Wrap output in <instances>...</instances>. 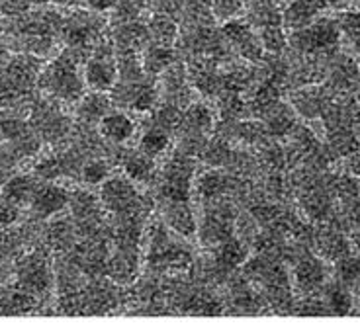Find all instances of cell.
I'll list each match as a JSON object with an SVG mask.
<instances>
[{"instance_id":"48","label":"cell","mask_w":360,"mask_h":330,"mask_svg":"<svg viewBox=\"0 0 360 330\" xmlns=\"http://www.w3.org/2000/svg\"><path fill=\"white\" fill-rule=\"evenodd\" d=\"M10 276H14V264L10 262H0V287L10 282Z\"/></svg>"},{"instance_id":"7","label":"cell","mask_w":360,"mask_h":330,"mask_svg":"<svg viewBox=\"0 0 360 330\" xmlns=\"http://www.w3.org/2000/svg\"><path fill=\"white\" fill-rule=\"evenodd\" d=\"M196 174V161L176 149L157 174V202H190Z\"/></svg>"},{"instance_id":"36","label":"cell","mask_w":360,"mask_h":330,"mask_svg":"<svg viewBox=\"0 0 360 330\" xmlns=\"http://www.w3.org/2000/svg\"><path fill=\"white\" fill-rule=\"evenodd\" d=\"M176 61V55L172 47H165V45H147L145 51L141 53V65L143 71L149 77H157L162 71H167L172 62Z\"/></svg>"},{"instance_id":"14","label":"cell","mask_w":360,"mask_h":330,"mask_svg":"<svg viewBox=\"0 0 360 330\" xmlns=\"http://www.w3.org/2000/svg\"><path fill=\"white\" fill-rule=\"evenodd\" d=\"M333 100V90L319 82V84H306L294 90L290 94V106L294 107L296 116L311 121V119H321Z\"/></svg>"},{"instance_id":"3","label":"cell","mask_w":360,"mask_h":330,"mask_svg":"<svg viewBox=\"0 0 360 330\" xmlns=\"http://www.w3.org/2000/svg\"><path fill=\"white\" fill-rule=\"evenodd\" d=\"M41 59L36 55L18 53L0 67V110L27 102L37 88Z\"/></svg>"},{"instance_id":"34","label":"cell","mask_w":360,"mask_h":330,"mask_svg":"<svg viewBox=\"0 0 360 330\" xmlns=\"http://www.w3.org/2000/svg\"><path fill=\"white\" fill-rule=\"evenodd\" d=\"M319 293H321L325 305L329 309V315L347 317V315H352V311H354V295H352V289L339 284L337 279L327 282Z\"/></svg>"},{"instance_id":"51","label":"cell","mask_w":360,"mask_h":330,"mask_svg":"<svg viewBox=\"0 0 360 330\" xmlns=\"http://www.w3.org/2000/svg\"><path fill=\"white\" fill-rule=\"evenodd\" d=\"M57 4H63V6H81L86 4V0H55Z\"/></svg>"},{"instance_id":"15","label":"cell","mask_w":360,"mask_h":330,"mask_svg":"<svg viewBox=\"0 0 360 330\" xmlns=\"http://www.w3.org/2000/svg\"><path fill=\"white\" fill-rule=\"evenodd\" d=\"M69 199H71V192L67 187L59 186L55 182L39 180L27 207L36 221H45V219H53L55 215L63 213L69 207Z\"/></svg>"},{"instance_id":"30","label":"cell","mask_w":360,"mask_h":330,"mask_svg":"<svg viewBox=\"0 0 360 330\" xmlns=\"http://www.w3.org/2000/svg\"><path fill=\"white\" fill-rule=\"evenodd\" d=\"M214 129V112L204 102H192L184 107L182 124H180L179 135H200L207 137Z\"/></svg>"},{"instance_id":"2","label":"cell","mask_w":360,"mask_h":330,"mask_svg":"<svg viewBox=\"0 0 360 330\" xmlns=\"http://www.w3.org/2000/svg\"><path fill=\"white\" fill-rule=\"evenodd\" d=\"M165 221H157L147 231V266L151 274H182L194 268V254L172 235Z\"/></svg>"},{"instance_id":"26","label":"cell","mask_w":360,"mask_h":330,"mask_svg":"<svg viewBox=\"0 0 360 330\" xmlns=\"http://www.w3.org/2000/svg\"><path fill=\"white\" fill-rule=\"evenodd\" d=\"M44 239L49 249L59 252V254H67L79 241V231L75 227L71 215L49 221L44 229Z\"/></svg>"},{"instance_id":"13","label":"cell","mask_w":360,"mask_h":330,"mask_svg":"<svg viewBox=\"0 0 360 330\" xmlns=\"http://www.w3.org/2000/svg\"><path fill=\"white\" fill-rule=\"evenodd\" d=\"M235 231V211L231 204L224 199L207 202V209L204 213V221L200 225V239L207 246H216L225 239L233 237Z\"/></svg>"},{"instance_id":"29","label":"cell","mask_w":360,"mask_h":330,"mask_svg":"<svg viewBox=\"0 0 360 330\" xmlns=\"http://www.w3.org/2000/svg\"><path fill=\"white\" fill-rule=\"evenodd\" d=\"M262 124L266 127V133L270 135V139H288L297 125L296 112L290 104H284L280 100L278 104H274L262 116Z\"/></svg>"},{"instance_id":"11","label":"cell","mask_w":360,"mask_h":330,"mask_svg":"<svg viewBox=\"0 0 360 330\" xmlns=\"http://www.w3.org/2000/svg\"><path fill=\"white\" fill-rule=\"evenodd\" d=\"M110 92H112L110 94L112 104L131 110V112H137V114H147V112L151 114L155 106H157V102L161 100V96H159V84L149 74L145 79H141V81H117Z\"/></svg>"},{"instance_id":"39","label":"cell","mask_w":360,"mask_h":330,"mask_svg":"<svg viewBox=\"0 0 360 330\" xmlns=\"http://www.w3.org/2000/svg\"><path fill=\"white\" fill-rule=\"evenodd\" d=\"M169 145H171V135L167 133V131L157 129V127H147V125H145L143 133L139 137L137 149L143 152V154H147V157L157 159V157L165 154V151L169 149Z\"/></svg>"},{"instance_id":"16","label":"cell","mask_w":360,"mask_h":330,"mask_svg":"<svg viewBox=\"0 0 360 330\" xmlns=\"http://www.w3.org/2000/svg\"><path fill=\"white\" fill-rule=\"evenodd\" d=\"M225 41L233 49L235 53L241 55L245 61L261 62L264 47L261 44V37L255 32V27L243 20H227L224 29Z\"/></svg>"},{"instance_id":"18","label":"cell","mask_w":360,"mask_h":330,"mask_svg":"<svg viewBox=\"0 0 360 330\" xmlns=\"http://www.w3.org/2000/svg\"><path fill=\"white\" fill-rule=\"evenodd\" d=\"M161 84H159V96L162 102L172 104V106L184 107L190 106L194 102V88L190 84L188 71L184 69V65L179 61H174L167 69L161 72Z\"/></svg>"},{"instance_id":"46","label":"cell","mask_w":360,"mask_h":330,"mask_svg":"<svg viewBox=\"0 0 360 330\" xmlns=\"http://www.w3.org/2000/svg\"><path fill=\"white\" fill-rule=\"evenodd\" d=\"M36 0H0V10L10 16H20L27 10V6Z\"/></svg>"},{"instance_id":"32","label":"cell","mask_w":360,"mask_h":330,"mask_svg":"<svg viewBox=\"0 0 360 330\" xmlns=\"http://www.w3.org/2000/svg\"><path fill=\"white\" fill-rule=\"evenodd\" d=\"M194 184H196V194L206 204L207 202H216V199H224L229 192L235 190V180L217 169L204 172Z\"/></svg>"},{"instance_id":"27","label":"cell","mask_w":360,"mask_h":330,"mask_svg":"<svg viewBox=\"0 0 360 330\" xmlns=\"http://www.w3.org/2000/svg\"><path fill=\"white\" fill-rule=\"evenodd\" d=\"M321 0H288L282 8V24L290 27V32L309 26L323 12Z\"/></svg>"},{"instance_id":"1","label":"cell","mask_w":360,"mask_h":330,"mask_svg":"<svg viewBox=\"0 0 360 330\" xmlns=\"http://www.w3.org/2000/svg\"><path fill=\"white\" fill-rule=\"evenodd\" d=\"M86 61V57L72 49H65L59 53L47 67L41 69L37 79V88L45 96L57 100L61 104H75L86 94V81L81 65Z\"/></svg>"},{"instance_id":"9","label":"cell","mask_w":360,"mask_h":330,"mask_svg":"<svg viewBox=\"0 0 360 330\" xmlns=\"http://www.w3.org/2000/svg\"><path fill=\"white\" fill-rule=\"evenodd\" d=\"M341 44V29L337 20L317 18L309 26L294 29L288 37V47L297 55H333Z\"/></svg>"},{"instance_id":"23","label":"cell","mask_w":360,"mask_h":330,"mask_svg":"<svg viewBox=\"0 0 360 330\" xmlns=\"http://www.w3.org/2000/svg\"><path fill=\"white\" fill-rule=\"evenodd\" d=\"M157 207L161 211L162 221L179 237L192 239L196 235L198 225H196V215L190 202H157Z\"/></svg>"},{"instance_id":"45","label":"cell","mask_w":360,"mask_h":330,"mask_svg":"<svg viewBox=\"0 0 360 330\" xmlns=\"http://www.w3.org/2000/svg\"><path fill=\"white\" fill-rule=\"evenodd\" d=\"M20 221V207L12 206L6 199L0 197V231L8 229L12 225H16Z\"/></svg>"},{"instance_id":"6","label":"cell","mask_w":360,"mask_h":330,"mask_svg":"<svg viewBox=\"0 0 360 330\" xmlns=\"http://www.w3.org/2000/svg\"><path fill=\"white\" fill-rule=\"evenodd\" d=\"M100 186V202L108 217H139L147 221L153 199L143 196L135 187V182L127 176H110Z\"/></svg>"},{"instance_id":"38","label":"cell","mask_w":360,"mask_h":330,"mask_svg":"<svg viewBox=\"0 0 360 330\" xmlns=\"http://www.w3.org/2000/svg\"><path fill=\"white\" fill-rule=\"evenodd\" d=\"M337 24H339L341 39L345 41V47L349 49V53L360 57V10L342 12Z\"/></svg>"},{"instance_id":"4","label":"cell","mask_w":360,"mask_h":330,"mask_svg":"<svg viewBox=\"0 0 360 330\" xmlns=\"http://www.w3.org/2000/svg\"><path fill=\"white\" fill-rule=\"evenodd\" d=\"M61 22L57 14L51 12H39V14H30L16 20L10 27V37L12 39L10 47L20 53H30L36 57H45L53 51L55 34H61Z\"/></svg>"},{"instance_id":"35","label":"cell","mask_w":360,"mask_h":330,"mask_svg":"<svg viewBox=\"0 0 360 330\" xmlns=\"http://www.w3.org/2000/svg\"><path fill=\"white\" fill-rule=\"evenodd\" d=\"M147 32L151 44L165 45V47H172L180 36L179 24L174 22V16L169 14H153L147 24Z\"/></svg>"},{"instance_id":"43","label":"cell","mask_w":360,"mask_h":330,"mask_svg":"<svg viewBox=\"0 0 360 330\" xmlns=\"http://www.w3.org/2000/svg\"><path fill=\"white\" fill-rule=\"evenodd\" d=\"M245 0H212V12L217 20H233L239 12H243Z\"/></svg>"},{"instance_id":"5","label":"cell","mask_w":360,"mask_h":330,"mask_svg":"<svg viewBox=\"0 0 360 330\" xmlns=\"http://www.w3.org/2000/svg\"><path fill=\"white\" fill-rule=\"evenodd\" d=\"M14 279L44 303L55 289V260L47 244H34L14 260Z\"/></svg>"},{"instance_id":"47","label":"cell","mask_w":360,"mask_h":330,"mask_svg":"<svg viewBox=\"0 0 360 330\" xmlns=\"http://www.w3.org/2000/svg\"><path fill=\"white\" fill-rule=\"evenodd\" d=\"M86 6L96 12H106L117 6V0H86Z\"/></svg>"},{"instance_id":"8","label":"cell","mask_w":360,"mask_h":330,"mask_svg":"<svg viewBox=\"0 0 360 330\" xmlns=\"http://www.w3.org/2000/svg\"><path fill=\"white\" fill-rule=\"evenodd\" d=\"M41 141L47 145H61L71 139L72 117L63 110V104L49 96L32 100L30 104V119Z\"/></svg>"},{"instance_id":"40","label":"cell","mask_w":360,"mask_h":330,"mask_svg":"<svg viewBox=\"0 0 360 330\" xmlns=\"http://www.w3.org/2000/svg\"><path fill=\"white\" fill-rule=\"evenodd\" d=\"M333 264L335 279L342 286L356 289V286L360 284V256H354L351 252V254H347L342 258L335 260Z\"/></svg>"},{"instance_id":"12","label":"cell","mask_w":360,"mask_h":330,"mask_svg":"<svg viewBox=\"0 0 360 330\" xmlns=\"http://www.w3.org/2000/svg\"><path fill=\"white\" fill-rule=\"evenodd\" d=\"M327 277L329 272L325 266V260L317 256L309 246L297 252L296 258L292 260V287L296 289L297 295L306 297V295L319 293L327 284Z\"/></svg>"},{"instance_id":"10","label":"cell","mask_w":360,"mask_h":330,"mask_svg":"<svg viewBox=\"0 0 360 330\" xmlns=\"http://www.w3.org/2000/svg\"><path fill=\"white\" fill-rule=\"evenodd\" d=\"M84 81L86 88L96 92H110L117 82V62L116 49L112 39L104 37L84 61Z\"/></svg>"},{"instance_id":"41","label":"cell","mask_w":360,"mask_h":330,"mask_svg":"<svg viewBox=\"0 0 360 330\" xmlns=\"http://www.w3.org/2000/svg\"><path fill=\"white\" fill-rule=\"evenodd\" d=\"M110 174H112V166H110L108 159L92 157L82 166L81 180L84 184H89V186H98L104 180L110 178Z\"/></svg>"},{"instance_id":"17","label":"cell","mask_w":360,"mask_h":330,"mask_svg":"<svg viewBox=\"0 0 360 330\" xmlns=\"http://www.w3.org/2000/svg\"><path fill=\"white\" fill-rule=\"evenodd\" d=\"M188 79L192 88L204 98H217L224 90V71H219V59L192 57L188 65Z\"/></svg>"},{"instance_id":"19","label":"cell","mask_w":360,"mask_h":330,"mask_svg":"<svg viewBox=\"0 0 360 330\" xmlns=\"http://www.w3.org/2000/svg\"><path fill=\"white\" fill-rule=\"evenodd\" d=\"M41 305H45L37 295L27 291L14 282H6L0 287V315L4 317H22V315H37L41 311Z\"/></svg>"},{"instance_id":"20","label":"cell","mask_w":360,"mask_h":330,"mask_svg":"<svg viewBox=\"0 0 360 330\" xmlns=\"http://www.w3.org/2000/svg\"><path fill=\"white\" fill-rule=\"evenodd\" d=\"M141 246H116L110 252L106 276L117 286H131L139 274Z\"/></svg>"},{"instance_id":"37","label":"cell","mask_w":360,"mask_h":330,"mask_svg":"<svg viewBox=\"0 0 360 330\" xmlns=\"http://www.w3.org/2000/svg\"><path fill=\"white\" fill-rule=\"evenodd\" d=\"M182 114H184L182 107L162 102L161 106L153 110L151 116L147 117V127H157V129L167 131L169 135L179 133L180 124H182Z\"/></svg>"},{"instance_id":"52","label":"cell","mask_w":360,"mask_h":330,"mask_svg":"<svg viewBox=\"0 0 360 330\" xmlns=\"http://www.w3.org/2000/svg\"><path fill=\"white\" fill-rule=\"evenodd\" d=\"M354 131L360 137V107L356 110V116H354Z\"/></svg>"},{"instance_id":"31","label":"cell","mask_w":360,"mask_h":330,"mask_svg":"<svg viewBox=\"0 0 360 330\" xmlns=\"http://www.w3.org/2000/svg\"><path fill=\"white\" fill-rule=\"evenodd\" d=\"M112 107V98L106 96V92H96L92 90L90 94H84L77 102V121L84 127H92L102 121Z\"/></svg>"},{"instance_id":"22","label":"cell","mask_w":360,"mask_h":330,"mask_svg":"<svg viewBox=\"0 0 360 330\" xmlns=\"http://www.w3.org/2000/svg\"><path fill=\"white\" fill-rule=\"evenodd\" d=\"M323 84L333 90L335 94L337 92L345 94V92L356 90V86L360 84V69L349 55L333 53L327 61Z\"/></svg>"},{"instance_id":"53","label":"cell","mask_w":360,"mask_h":330,"mask_svg":"<svg viewBox=\"0 0 360 330\" xmlns=\"http://www.w3.org/2000/svg\"><path fill=\"white\" fill-rule=\"evenodd\" d=\"M351 4H354L356 8H360V0H351Z\"/></svg>"},{"instance_id":"25","label":"cell","mask_w":360,"mask_h":330,"mask_svg":"<svg viewBox=\"0 0 360 330\" xmlns=\"http://www.w3.org/2000/svg\"><path fill=\"white\" fill-rule=\"evenodd\" d=\"M117 161L127 178L135 184H153L157 180V164L155 159L139 151H120Z\"/></svg>"},{"instance_id":"49","label":"cell","mask_w":360,"mask_h":330,"mask_svg":"<svg viewBox=\"0 0 360 330\" xmlns=\"http://www.w3.org/2000/svg\"><path fill=\"white\" fill-rule=\"evenodd\" d=\"M351 242H352V249H356L360 252V225L359 227H352Z\"/></svg>"},{"instance_id":"44","label":"cell","mask_w":360,"mask_h":330,"mask_svg":"<svg viewBox=\"0 0 360 330\" xmlns=\"http://www.w3.org/2000/svg\"><path fill=\"white\" fill-rule=\"evenodd\" d=\"M18 159L14 157V152L8 147L0 145V186L14 174V170L18 166Z\"/></svg>"},{"instance_id":"24","label":"cell","mask_w":360,"mask_h":330,"mask_svg":"<svg viewBox=\"0 0 360 330\" xmlns=\"http://www.w3.org/2000/svg\"><path fill=\"white\" fill-rule=\"evenodd\" d=\"M34 223L22 225V227H8L0 231V262H10L14 264V260L18 258L20 254L34 246V239H36V231H34Z\"/></svg>"},{"instance_id":"33","label":"cell","mask_w":360,"mask_h":330,"mask_svg":"<svg viewBox=\"0 0 360 330\" xmlns=\"http://www.w3.org/2000/svg\"><path fill=\"white\" fill-rule=\"evenodd\" d=\"M37 182L39 180L36 176H30V174H12L0 186V197L16 207L30 206L32 196H34L37 187Z\"/></svg>"},{"instance_id":"21","label":"cell","mask_w":360,"mask_h":330,"mask_svg":"<svg viewBox=\"0 0 360 330\" xmlns=\"http://www.w3.org/2000/svg\"><path fill=\"white\" fill-rule=\"evenodd\" d=\"M311 250L323 260L335 262L352 252L351 237H347V231H341L333 225H321V229H315L311 239Z\"/></svg>"},{"instance_id":"28","label":"cell","mask_w":360,"mask_h":330,"mask_svg":"<svg viewBox=\"0 0 360 330\" xmlns=\"http://www.w3.org/2000/svg\"><path fill=\"white\" fill-rule=\"evenodd\" d=\"M98 133L106 143L120 147L135 135V121L124 112H108L98 124Z\"/></svg>"},{"instance_id":"42","label":"cell","mask_w":360,"mask_h":330,"mask_svg":"<svg viewBox=\"0 0 360 330\" xmlns=\"http://www.w3.org/2000/svg\"><path fill=\"white\" fill-rule=\"evenodd\" d=\"M257 34L261 37V44L264 47V51H269L270 55H280L288 49V37H286L284 29H282V24L262 27Z\"/></svg>"},{"instance_id":"50","label":"cell","mask_w":360,"mask_h":330,"mask_svg":"<svg viewBox=\"0 0 360 330\" xmlns=\"http://www.w3.org/2000/svg\"><path fill=\"white\" fill-rule=\"evenodd\" d=\"M6 61H8V49H6V45L2 41V32H0V67Z\"/></svg>"}]
</instances>
